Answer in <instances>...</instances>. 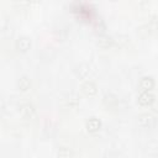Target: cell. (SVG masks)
I'll use <instances>...</instances> for the list:
<instances>
[{
  "label": "cell",
  "mask_w": 158,
  "mask_h": 158,
  "mask_svg": "<svg viewBox=\"0 0 158 158\" xmlns=\"http://www.w3.org/2000/svg\"><path fill=\"white\" fill-rule=\"evenodd\" d=\"M31 47V40L26 36H21L16 40V48L19 51H27L28 48Z\"/></svg>",
  "instance_id": "obj_4"
},
{
  "label": "cell",
  "mask_w": 158,
  "mask_h": 158,
  "mask_svg": "<svg viewBox=\"0 0 158 158\" xmlns=\"http://www.w3.org/2000/svg\"><path fill=\"white\" fill-rule=\"evenodd\" d=\"M1 109H2V101L0 100V111H1Z\"/></svg>",
  "instance_id": "obj_12"
},
{
  "label": "cell",
  "mask_w": 158,
  "mask_h": 158,
  "mask_svg": "<svg viewBox=\"0 0 158 158\" xmlns=\"http://www.w3.org/2000/svg\"><path fill=\"white\" fill-rule=\"evenodd\" d=\"M72 157H73V152L70 148L60 147L58 149V158H72Z\"/></svg>",
  "instance_id": "obj_11"
},
{
  "label": "cell",
  "mask_w": 158,
  "mask_h": 158,
  "mask_svg": "<svg viewBox=\"0 0 158 158\" xmlns=\"http://www.w3.org/2000/svg\"><path fill=\"white\" fill-rule=\"evenodd\" d=\"M98 43H99V46H101L104 48H107V47H110L112 44V38L110 36H107V35H102V36L99 37V42Z\"/></svg>",
  "instance_id": "obj_9"
},
{
  "label": "cell",
  "mask_w": 158,
  "mask_h": 158,
  "mask_svg": "<svg viewBox=\"0 0 158 158\" xmlns=\"http://www.w3.org/2000/svg\"><path fill=\"white\" fill-rule=\"evenodd\" d=\"M137 101L142 106H148V105L153 104V101H154V94L152 91H142L138 95Z\"/></svg>",
  "instance_id": "obj_1"
},
{
  "label": "cell",
  "mask_w": 158,
  "mask_h": 158,
  "mask_svg": "<svg viewBox=\"0 0 158 158\" xmlns=\"http://www.w3.org/2000/svg\"><path fill=\"white\" fill-rule=\"evenodd\" d=\"M81 90H83V93H84L85 95H88V96H93V95L96 93V85L94 84V81H91V80H86V81L83 83V85H81Z\"/></svg>",
  "instance_id": "obj_5"
},
{
  "label": "cell",
  "mask_w": 158,
  "mask_h": 158,
  "mask_svg": "<svg viewBox=\"0 0 158 158\" xmlns=\"http://www.w3.org/2000/svg\"><path fill=\"white\" fill-rule=\"evenodd\" d=\"M21 112H22V116L26 117V118H33L35 115H36V110H35V106L30 102L22 105L21 107Z\"/></svg>",
  "instance_id": "obj_6"
},
{
  "label": "cell",
  "mask_w": 158,
  "mask_h": 158,
  "mask_svg": "<svg viewBox=\"0 0 158 158\" xmlns=\"http://www.w3.org/2000/svg\"><path fill=\"white\" fill-rule=\"evenodd\" d=\"M138 122L142 127H146V128H151L154 126L156 123V116L152 115V114H142L138 118Z\"/></svg>",
  "instance_id": "obj_2"
},
{
  "label": "cell",
  "mask_w": 158,
  "mask_h": 158,
  "mask_svg": "<svg viewBox=\"0 0 158 158\" xmlns=\"http://www.w3.org/2000/svg\"><path fill=\"white\" fill-rule=\"evenodd\" d=\"M17 85H19V88H20L21 90H27V89L31 86V80H30L26 75H23V77H21V78L19 79Z\"/></svg>",
  "instance_id": "obj_10"
},
{
  "label": "cell",
  "mask_w": 158,
  "mask_h": 158,
  "mask_svg": "<svg viewBox=\"0 0 158 158\" xmlns=\"http://www.w3.org/2000/svg\"><path fill=\"white\" fill-rule=\"evenodd\" d=\"M104 102H105V105H106L107 107H114V106L117 105L118 100H117V98H116L115 95H112V94H106V95L104 96Z\"/></svg>",
  "instance_id": "obj_8"
},
{
  "label": "cell",
  "mask_w": 158,
  "mask_h": 158,
  "mask_svg": "<svg viewBox=\"0 0 158 158\" xmlns=\"http://www.w3.org/2000/svg\"><path fill=\"white\" fill-rule=\"evenodd\" d=\"M100 127H101V122L96 117H90L86 121V130L89 132H96V131H99Z\"/></svg>",
  "instance_id": "obj_7"
},
{
  "label": "cell",
  "mask_w": 158,
  "mask_h": 158,
  "mask_svg": "<svg viewBox=\"0 0 158 158\" xmlns=\"http://www.w3.org/2000/svg\"><path fill=\"white\" fill-rule=\"evenodd\" d=\"M138 86H139V89L142 91H151L153 89V86H154V79H153V77H151V75L143 77L139 80Z\"/></svg>",
  "instance_id": "obj_3"
}]
</instances>
